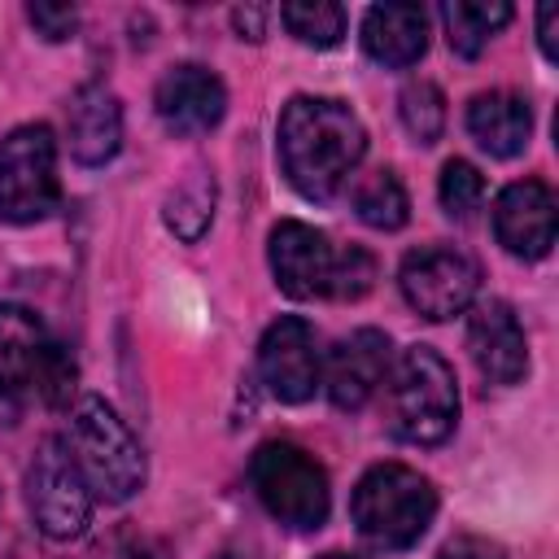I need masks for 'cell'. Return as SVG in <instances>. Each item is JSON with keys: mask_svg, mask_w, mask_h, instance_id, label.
Segmentation results:
<instances>
[{"mask_svg": "<svg viewBox=\"0 0 559 559\" xmlns=\"http://www.w3.org/2000/svg\"><path fill=\"white\" fill-rule=\"evenodd\" d=\"M153 105H157V118L170 135H205L227 114V87L210 66L183 61L157 79Z\"/></svg>", "mask_w": 559, "mask_h": 559, "instance_id": "13", "label": "cell"}, {"mask_svg": "<svg viewBox=\"0 0 559 559\" xmlns=\"http://www.w3.org/2000/svg\"><path fill=\"white\" fill-rule=\"evenodd\" d=\"M467 349H472L476 371L489 384H498V389L520 384L524 371H528L524 328H520L515 310L502 297H489V301H476L472 306V314H467Z\"/></svg>", "mask_w": 559, "mask_h": 559, "instance_id": "15", "label": "cell"}, {"mask_svg": "<svg viewBox=\"0 0 559 559\" xmlns=\"http://www.w3.org/2000/svg\"><path fill=\"white\" fill-rule=\"evenodd\" d=\"M162 218H166V227H170L179 240H188V245L201 240V236L210 231V223H214V179H210V175L183 179V183L166 197Z\"/></svg>", "mask_w": 559, "mask_h": 559, "instance_id": "22", "label": "cell"}, {"mask_svg": "<svg viewBox=\"0 0 559 559\" xmlns=\"http://www.w3.org/2000/svg\"><path fill=\"white\" fill-rule=\"evenodd\" d=\"M437 515V489L406 463H376L358 476L349 493V520L376 550L415 546Z\"/></svg>", "mask_w": 559, "mask_h": 559, "instance_id": "5", "label": "cell"}, {"mask_svg": "<svg viewBox=\"0 0 559 559\" xmlns=\"http://www.w3.org/2000/svg\"><path fill=\"white\" fill-rule=\"evenodd\" d=\"M389 362H393V345L380 328H358L349 336H341L332 345V354L323 358V389H328V402L336 411H362L384 376H389Z\"/></svg>", "mask_w": 559, "mask_h": 559, "instance_id": "12", "label": "cell"}, {"mask_svg": "<svg viewBox=\"0 0 559 559\" xmlns=\"http://www.w3.org/2000/svg\"><path fill=\"white\" fill-rule=\"evenodd\" d=\"M258 376L275 402H310L323 380L319 332L301 314H280L258 341Z\"/></svg>", "mask_w": 559, "mask_h": 559, "instance_id": "10", "label": "cell"}, {"mask_svg": "<svg viewBox=\"0 0 559 559\" xmlns=\"http://www.w3.org/2000/svg\"><path fill=\"white\" fill-rule=\"evenodd\" d=\"M511 4L502 0H450L441 4V22H445V44L459 57H480L489 48V39L511 22Z\"/></svg>", "mask_w": 559, "mask_h": 559, "instance_id": "19", "label": "cell"}, {"mask_svg": "<svg viewBox=\"0 0 559 559\" xmlns=\"http://www.w3.org/2000/svg\"><path fill=\"white\" fill-rule=\"evenodd\" d=\"M376 284V258L358 245H345L336 249V266H332V284H328V297L332 301H358L367 297Z\"/></svg>", "mask_w": 559, "mask_h": 559, "instance_id": "25", "label": "cell"}, {"mask_svg": "<svg viewBox=\"0 0 559 559\" xmlns=\"http://www.w3.org/2000/svg\"><path fill=\"white\" fill-rule=\"evenodd\" d=\"M266 262H271L275 284L288 297L310 301V297H328L332 266H336V245L301 218H280L266 236Z\"/></svg>", "mask_w": 559, "mask_h": 559, "instance_id": "11", "label": "cell"}, {"mask_svg": "<svg viewBox=\"0 0 559 559\" xmlns=\"http://www.w3.org/2000/svg\"><path fill=\"white\" fill-rule=\"evenodd\" d=\"M280 22L306 48H336L345 39L349 17L332 0H293V4H280Z\"/></svg>", "mask_w": 559, "mask_h": 559, "instance_id": "21", "label": "cell"}, {"mask_svg": "<svg viewBox=\"0 0 559 559\" xmlns=\"http://www.w3.org/2000/svg\"><path fill=\"white\" fill-rule=\"evenodd\" d=\"M362 48L389 70H406L428 52V13L419 4H371L362 17Z\"/></svg>", "mask_w": 559, "mask_h": 559, "instance_id": "17", "label": "cell"}, {"mask_svg": "<svg viewBox=\"0 0 559 559\" xmlns=\"http://www.w3.org/2000/svg\"><path fill=\"white\" fill-rule=\"evenodd\" d=\"M467 131L489 157H520L533 135V109L520 92H480L467 105Z\"/></svg>", "mask_w": 559, "mask_h": 559, "instance_id": "18", "label": "cell"}, {"mask_svg": "<svg viewBox=\"0 0 559 559\" xmlns=\"http://www.w3.org/2000/svg\"><path fill=\"white\" fill-rule=\"evenodd\" d=\"M437 197H441V210L450 218H472L485 201V175L463 162V157H450L441 166V179H437Z\"/></svg>", "mask_w": 559, "mask_h": 559, "instance_id": "24", "label": "cell"}, {"mask_svg": "<svg viewBox=\"0 0 559 559\" xmlns=\"http://www.w3.org/2000/svg\"><path fill=\"white\" fill-rule=\"evenodd\" d=\"M61 441L70 445V454H74L92 498L127 502L131 493L144 489V476H148L144 450L135 441V432L127 428V419L105 397H96V393L79 397Z\"/></svg>", "mask_w": 559, "mask_h": 559, "instance_id": "4", "label": "cell"}, {"mask_svg": "<svg viewBox=\"0 0 559 559\" xmlns=\"http://www.w3.org/2000/svg\"><path fill=\"white\" fill-rule=\"evenodd\" d=\"M92 489L61 437H48L26 467V507L44 537L74 542L92 520Z\"/></svg>", "mask_w": 559, "mask_h": 559, "instance_id": "8", "label": "cell"}, {"mask_svg": "<svg viewBox=\"0 0 559 559\" xmlns=\"http://www.w3.org/2000/svg\"><path fill=\"white\" fill-rule=\"evenodd\" d=\"M66 135L70 153L83 166H105L122 148V105L105 83H87L74 92L66 109Z\"/></svg>", "mask_w": 559, "mask_h": 559, "instance_id": "16", "label": "cell"}, {"mask_svg": "<svg viewBox=\"0 0 559 559\" xmlns=\"http://www.w3.org/2000/svg\"><path fill=\"white\" fill-rule=\"evenodd\" d=\"M262 9H236V26L249 31V39H262Z\"/></svg>", "mask_w": 559, "mask_h": 559, "instance_id": "30", "label": "cell"}, {"mask_svg": "<svg viewBox=\"0 0 559 559\" xmlns=\"http://www.w3.org/2000/svg\"><path fill=\"white\" fill-rule=\"evenodd\" d=\"M26 17H31L35 35H44L48 44H61V39H70V35L79 31V13H74V4H48V0H35V4H26Z\"/></svg>", "mask_w": 559, "mask_h": 559, "instance_id": "26", "label": "cell"}, {"mask_svg": "<svg viewBox=\"0 0 559 559\" xmlns=\"http://www.w3.org/2000/svg\"><path fill=\"white\" fill-rule=\"evenodd\" d=\"M79 367L70 349L26 306H0V406L66 411Z\"/></svg>", "mask_w": 559, "mask_h": 559, "instance_id": "2", "label": "cell"}, {"mask_svg": "<svg viewBox=\"0 0 559 559\" xmlns=\"http://www.w3.org/2000/svg\"><path fill=\"white\" fill-rule=\"evenodd\" d=\"M100 559H166V555H162V546L153 537H144L135 528H122V533L109 537V546L100 550Z\"/></svg>", "mask_w": 559, "mask_h": 559, "instance_id": "27", "label": "cell"}, {"mask_svg": "<svg viewBox=\"0 0 559 559\" xmlns=\"http://www.w3.org/2000/svg\"><path fill=\"white\" fill-rule=\"evenodd\" d=\"M397 288L419 319H454L476 301L480 266L454 245H419L397 266Z\"/></svg>", "mask_w": 559, "mask_h": 559, "instance_id": "9", "label": "cell"}, {"mask_svg": "<svg viewBox=\"0 0 559 559\" xmlns=\"http://www.w3.org/2000/svg\"><path fill=\"white\" fill-rule=\"evenodd\" d=\"M437 559H507V550L480 533H459L437 550Z\"/></svg>", "mask_w": 559, "mask_h": 559, "instance_id": "28", "label": "cell"}, {"mask_svg": "<svg viewBox=\"0 0 559 559\" xmlns=\"http://www.w3.org/2000/svg\"><path fill=\"white\" fill-rule=\"evenodd\" d=\"M555 22H559V9H555V4H542V9H537V44H542V57H546V61H559Z\"/></svg>", "mask_w": 559, "mask_h": 559, "instance_id": "29", "label": "cell"}, {"mask_svg": "<svg viewBox=\"0 0 559 559\" xmlns=\"http://www.w3.org/2000/svg\"><path fill=\"white\" fill-rule=\"evenodd\" d=\"M214 559H245V555H231V550H227V555H214Z\"/></svg>", "mask_w": 559, "mask_h": 559, "instance_id": "32", "label": "cell"}, {"mask_svg": "<svg viewBox=\"0 0 559 559\" xmlns=\"http://www.w3.org/2000/svg\"><path fill=\"white\" fill-rule=\"evenodd\" d=\"M397 114H402V127L411 131L415 144H437L441 131H445V96L428 79H415V83L402 87Z\"/></svg>", "mask_w": 559, "mask_h": 559, "instance_id": "23", "label": "cell"}, {"mask_svg": "<svg viewBox=\"0 0 559 559\" xmlns=\"http://www.w3.org/2000/svg\"><path fill=\"white\" fill-rule=\"evenodd\" d=\"M275 148L284 179L306 201H328L358 170L367 153V127L336 96H293L280 109Z\"/></svg>", "mask_w": 559, "mask_h": 559, "instance_id": "1", "label": "cell"}, {"mask_svg": "<svg viewBox=\"0 0 559 559\" xmlns=\"http://www.w3.org/2000/svg\"><path fill=\"white\" fill-rule=\"evenodd\" d=\"M354 214L376 231H397L411 218V197L393 170H371L354 183Z\"/></svg>", "mask_w": 559, "mask_h": 559, "instance_id": "20", "label": "cell"}, {"mask_svg": "<svg viewBox=\"0 0 559 559\" xmlns=\"http://www.w3.org/2000/svg\"><path fill=\"white\" fill-rule=\"evenodd\" d=\"M384 424L397 441L441 445L459 424V380L454 367L432 345H411L389 362L380 384Z\"/></svg>", "mask_w": 559, "mask_h": 559, "instance_id": "3", "label": "cell"}, {"mask_svg": "<svg viewBox=\"0 0 559 559\" xmlns=\"http://www.w3.org/2000/svg\"><path fill=\"white\" fill-rule=\"evenodd\" d=\"M555 227H559V214H555L550 183L515 179V183H507L498 192V201H493V236L511 258H524V262L546 258L550 245H555Z\"/></svg>", "mask_w": 559, "mask_h": 559, "instance_id": "14", "label": "cell"}, {"mask_svg": "<svg viewBox=\"0 0 559 559\" xmlns=\"http://www.w3.org/2000/svg\"><path fill=\"white\" fill-rule=\"evenodd\" d=\"M249 480L271 520L293 533H310L328 520L332 485L323 463L293 441H262L249 459Z\"/></svg>", "mask_w": 559, "mask_h": 559, "instance_id": "6", "label": "cell"}, {"mask_svg": "<svg viewBox=\"0 0 559 559\" xmlns=\"http://www.w3.org/2000/svg\"><path fill=\"white\" fill-rule=\"evenodd\" d=\"M57 135L44 122H22L0 140V223L26 227L57 210Z\"/></svg>", "mask_w": 559, "mask_h": 559, "instance_id": "7", "label": "cell"}, {"mask_svg": "<svg viewBox=\"0 0 559 559\" xmlns=\"http://www.w3.org/2000/svg\"><path fill=\"white\" fill-rule=\"evenodd\" d=\"M319 559H362V555H349V550H328V555H319Z\"/></svg>", "mask_w": 559, "mask_h": 559, "instance_id": "31", "label": "cell"}]
</instances>
